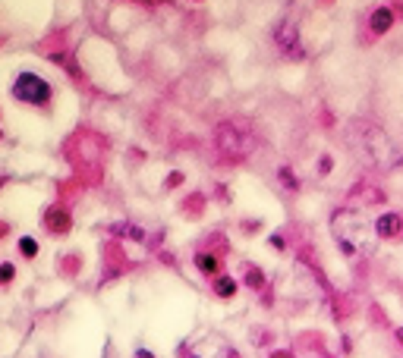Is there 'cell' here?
<instances>
[{"instance_id": "obj_1", "label": "cell", "mask_w": 403, "mask_h": 358, "mask_svg": "<svg viewBox=\"0 0 403 358\" xmlns=\"http://www.w3.org/2000/svg\"><path fill=\"white\" fill-rule=\"evenodd\" d=\"M356 129L362 132V151H366V157H369L375 167L391 170L400 163V151H397V145L391 142V136L381 126H375V123H359Z\"/></svg>"}, {"instance_id": "obj_2", "label": "cell", "mask_w": 403, "mask_h": 358, "mask_svg": "<svg viewBox=\"0 0 403 358\" xmlns=\"http://www.w3.org/2000/svg\"><path fill=\"white\" fill-rule=\"evenodd\" d=\"M366 230H369V226H366L356 214H350V211H337L334 236H337V245H341L347 255H359L362 249L372 251V239H366Z\"/></svg>"}, {"instance_id": "obj_3", "label": "cell", "mask_w": 403, "mask_h": 358, "mask_svg": "<svg viewBox=\"0 0 403 358\" xmlns=\"http://www.w3.org/2000/svg\"><path fill=\"white\" fill-rule=\"evenodd\" d=\"M218 148L221 154H227L230 161H243L252 151V136L246 129H239L237 123H221L218 126Z\"/></svg>"}, {"instance_id": "obj_4", "label": "cell", "mask_w": 403, "mask_h": 358, "mask_svg": "<svg viewBox=\"0 0 403 358\" xmlns=\"http://www.w3.org/2000/svg\"><path fill=\"white\" fill-rule=\"evenodd\" d=\"M13 95L26 104H48L51 98V85L44 79H38L35 73H22L13 85Z\"/></svg>"}, {"instance_id": "obj_5", "label": "cell", "mask_w": 403, "mask_h": 358, "mask_svg": "<svg viewBox=\"0 0 403 358\" xmlns=\"http://www.w3.org/2000/svg\"><path fill=\"white\" fill-rule=\"evenodd\" d=\"M274 41H277V48L284 51L287 57H293V60H300V57H306V51H302V41H300V28H296V22H280L277 32H274Z\"/></svg>"}, {"instance_id": "obj_6", "label": "cell", "mask_w": 403, "mask_h": 358, "mask_svg": "<svg viewBox=\"0 0 403 358\" xmlns=\"http://www.w3.org/2000/svg\"><path fill=\"white\" fill-rule=\"evenodd\" d=\"M375 236L378 239H400L403 236V217L400 214H381L375 220Z\"/></svg>"}, {"instance_id": "obj_7", "label": "cell", "mask_w": 403, "mask_h": 358, "mask_svg": "<svg viewBox=\"0 0 403 358\" xmlns=\"http://www.w3.org/2000/svg\"><path fill=\"white\" fill-rule=\"evenodd\" d=\"M391 26H394V10H391V7H378L375 13H372V19H369V28L375 35H384Z\"/></svg>"}, {"instance_id": "obj_8", "label": "cell", "mask_w": 403, "mask_h": 358, "mask_svg": "<svg viewBox=\"0 0 403 358\" xmlns=\"http://www.w3.org/2000/svg\"><path fill=\"white\" fill-rule=\"evenodd\" d=\"M48 226L54 233H67L69 230V214H67V211H51V214H48Z\"/></svg>"}, {"instance_id": "obj_9", "label": "cell", "mask_w": 403, "mask_h": 358, "mask_svg": "<svg viewBox=\"0 0 403 358\" xmlns=\"http://www.w3.org/2000/svg\"><path fill=\"white\" fill-rule=\"evenodd\" d=\"M214 292H218V296H224V298H230L233 292H237V283H233L230 277H221L218 283H214Z\"/></svg>"}, {"instance_id": "obj_10", "label": "cell", "mask_w": 403, "mask_h": 358, "mask_svg": "<svg viewBox=\"0 0 403 358\" xmlns=\"http://www.w3.org/2000/svg\"><path fill=\"white\" fill-rule=\"evenodd\" d=\"M196 264H198V271H205V274H214V271H218V258H212V255H198Z\"/></svg>"}, {"instance_id": "obj_11", "label": "cell", "mask_w": 403, "mask_h": 358, "mask_svg": "<svg viewBox=\"0 0 403 358\" xmlns=\"http://www.w3.org/2000/svg\"><path fill=\"white\" fill-rule=\"evenodd\" d=\"M19 251H22L26 258H32L35 251H38V242H35V239H22V242H19Z\"/></svg>"}, {"instance_id": "obj_12", "label": "cell", "mask_w": 403, "mask_h": 358, "mask_svg": "<svg viewBox=\"0 0 403 358\" xmlns=\"http://www.w3.org/2000/svg\"><path fill=\"white\" fill-rule=\"evenodd\" d=\"M280 179H284V186H287V189H296V176L290 173V170H280Z\"/></svg>"}, {"instance_id": "obj_13", "label": "cell", "mask_w": 403, "mask_h": 358, "mask_svg": "<svg viewBox=\"0 0 403 358\" xmlns=\"http://www.w3.org/2000/svg\"><path fill=\"white\" fill-rule=\"evenodd\" d=\"M0 280H3V283L13 280V264H3V267H0Z\"/></svg>"}, {"instance_id": "obj_14", "label": "cell", "mask_w": 403, "mask_h": 358, "mask_svg": "<svg viewBox=\"0 0 403 358\" xmlns=\"http://www.w3.org/2000/svg\"><path fill=\"white\" fill-rule=\"evenodd\" d=\"M261 283V274L259 271H249V286H259Z\"/></svg>"}, {"instance_id": "obj_15", "label": "cell", "mask_w": 403, "mask_h": 358, "mask_svg": "<svg viewBox=\"0 0 403 358\" xmlns=\"http://www.w3.org/2000/svg\"><path fill=\"white\" fill-rule=\"evenodd\" d=\"M397 339H400V343H403V327H397Z\"/></svg>"}, {"instance_id": "obj_16", "label": "cell", "mask_w": 403, "mask_h": 358, "mask_svg": "<svg viewBox=\"0 0 403 358\" xmlns=\"http://www.w3.org/2000/svg\"><path fill=\"white\" fill-rule=\"evenodd\" d=\"M274 358H290V355H287V352H277V355H274Z\"/></svg>"}, {"instance_id": "obj_17", "label": "cell", "mask_w": 403, "mask_h": 358, "mask_svg": "<svg viewBox=\"0 0 403 358\" xmlns=\"http://www.w3.org/2000/svg\"><path fill=\"white\" fill-rule=\"evenodd\" d=\"M139 358H151V355H148V352H145V349H142V352H139Z\"/></svg>"}]
</instances>
